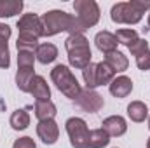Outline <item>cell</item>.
Returning <instances> with one entry per match:
<instances>
[{
	"instance_id": "obj_7",
	"label": "cell",
	"mask_w": 150,
	"mask_h": 148,
	"mask_svg": "<svg viewBox=\"0 0 150 148\" xmlns=\"http://www.w3.org/2000/svg\"><path fill=\"white\" fill-rule=\"evenodd\" d=\"M110 18L113 23H127V25H136L142 21V14H138L129 2H119L115 4L110 11Z\"/></svg>"
},
{
	"instance_id": "obj_10",
	"label": "cell",
	"mask_w": 150,
	"mask_h": 148,
	"mask_svg": "<svg viewBox=\"0 0 150 148\" xmlns=\"http://www.w3.org/2000/svg\"><path fill=\"white\" fill-rule=\"evenodd\" d=\"M101 125H103L101 129L107 131L108 136H122L127 131V124H126V120L120 115H112V117L105 118Z\"/></svg>"
},
{
	"instance_id": "obj_6",
	"label": "cell",
	"mask_w": 150,
	"mask_h": 148,
	"mask_svg": "<svg viewBox=\"0 0 150 148\" xmlns=\"http://www.w3.org/2000/svg\"><path fill=\"white\" fill-rule=\"evenodd\" d=\"M74 101H75L77 106H80L82 110L87 111V113L100 111L101 108H103V105H105L103 96L98 94V92L93 91V89H84V91H80V94L75 98Z\"/></svg>"
},
{
	"instance_id": "obj_17",
	"label": "cell",
	"mask_w": 150,
	"mask_h": 148,
	"mask_svg": "<svg viewBox=\"0 0 150 148\" xmlns=\"http://www.w3.org/2000/svg\"><path fill=\"white\" fill-rule=\"evenodd\" d=\"M54 115H56V105L51 99L35 103V117L40 122L42 120H51V118H54Z\"/></svg>"
},
{
	"instance_id": "obj_29",
	"label": "cell",
	"mask_w": 150,
	"mask_h": 148,
	"mask_svg": "<svg viewBox=\"0 0 150 148\" xmlns=\"http://www.w3.org/2000/svg\"><path fill=\"white\" fill-rule=\"evenodd\" d=\"M129 5L142 16L145 11H150V0H147V2L145 0H129Z\"/></svg>"
},
{
	"instance_id": "obj_32",
	"label": "cell",
	"mask_w": 150,
	"mask_h": 148,
	"mask_svg": "<svg viewBox=\"0 0 150 148\" xmlns=\"http://www.w3.org/2000/svg\"><path fill=\"white\" fill-rule=\"evenodd\" d=\"M147 148H150V138H149V141H147Z\"/></svg>"
},
{
	"instance_id": "obj_33",
	"label": "cell",
	"mask_w": 150,
	"mask_h": 148,
	"mask_svg": "<svg viewBox=\"0 0 150 148\" xmlns=\"http://www.w3.org/2000/svg\"><path fill=\"white\" fill-rule=\"evenodd\" d=\"M149 28H150V14H149Z\"/></svg>"
},
{
	"instance_id": "obj_2",
	"label": "cell",
	"mask_w": 150,
	"mask_h": 148,
	"mask_svg": "<svg viewBox=\"0 0 150 148\" xmlns=\"http://www.w3.org/2000/svg\"><path fill=\"white\" fill-rule=\"evenodd\" d=\"M74 9L77 12L74 35L75 33L82 35L86 30H89L91 26H94L100 21V7L94 0H75Z\"/></svg>"
},
{
	"instance_id": "obj_23",
	"label": "cell",
	"mask_w": 150,
	"mask_h": 148,
	"mask_svg": "<svg viewBox=\"0 0 150 148\" xmlns=\"http://www.w3.org/2000/svg\"><path fill=\"white\" fill-rule=\"evenodd\" d=\"M108 141H110V136L101 127L100 129H93L89 132V147L91 148H103L108 145Z\"/></svg>"
},
{
	"instance_id": "obj_15",
	"label": "cell",
	"mask_w": 150,
	"mask_h": 148,
	"mask_svg": "<svg viewBox=\"0 0 150 148\" xmlns=\"http://www.w3.org/2000/svg\"><path fill=\"white\" fill-rule=\"evenodd\" d=\"M94 42H96V47L101 51V52H105V54H108V52H113L115 49H117V38L113 33L110 32H100L96 37H94Z\"/></svg>"
},
{
	"instance_id": "obj_8",
	"label": "cell",
	"mask_w": 150,
	"mask_h": 148,
	"mask_svg": "<svg viewBox=\"0 0 150 148\" xmlns=\"http://www.w3.org/2000/svg\"><path fill=\"white\" fill-rule=\"evenodd\" d=\"M18 30L23 35H32V37H44V25L42 19L37 14L30 12V14H23L18 21Z\"/></svg>"
},
{
	"instance_id": "obj_21",
	"label": "cell",
	"mask_w": 150,
	"mask_h": 148,
	"mask_svg": "<svg viewBox=\"0 0 150 148\" xmlns=\"http://www.w3.org/2000/svg\"><path fill=\"white\" fill-rule=\"evenodd\" d=\"M113 78H115V73H113V70L105 63V61L96 63V82H98V85L110 84Z\"/></svg>"
},
{
	"instance_id": "obj_20",
	"label": "cell",
	"mask_w": 150,
	"mask_h": 148,
	"mask_svg": "<svg viewBox=\"0 0 150 148\" xmlns=\"http://www.w3.org/2000/svg\"><path fill=\"white\" fill-rule=\"evenodd\" d=\"M23 11L21 0H0V18H12Z\"/></svg>"
},
{
	"instance_id": "obj_25",
	"label": "cell",
	"mask_w": 150,
	"mask_h": 148,
	"mask_svg": "<svg viewBox=\"0 0 150 148\" xmlns=\"http://www.w3.org/2000/svg\"><path fill=\"white\" fill-rule=\"evenodd\" d=\"M82 75H84V82H86L87 89L98 87V82H96V63H91L89 66H86L82 70Z\"/></svg>"
},
{
	"instance_id": "obj_22",
	"label": "cell",
	"mask_w": 150,
	"mask_h": 148,
	"mask_svg": "<svg viewBox=\"0 0 150 148\" xmlns=\"http://www.w3.org/2000/svg\"><path fill=\"white\" fill-rule=\"evenodd\" d=\"M30 125V115L26 110H16L11 115V127L16 131H23Z\"/></svg>"
},
{
	"instance_id": "obj_3",
	"label": "cell",
	"mask_w": 150,
	"mask_h": 148,
	"mask_svg": "<svg viewBox=\"0 0 150 148\" xmlns=\"http://www.w3.org/2000/svg\"><path fill=\"white\" fill-rule=\"evenodd\" d=\"M40 19L44 25V37H52L61 32H68L70 35H74L75 18L65 11H49Z\"/></svg>"
},
{
	"instance_id": "obj_9",
	"label": "cell",
	"mask_w": 150,
	"mask_h": 148,
	"mask_svg": "<svg viewBox=\"0 0 150 148\" xmlns=\"http://www.w3.org/2000/svg\"><path fill=\"white\" fill-rule=\"evenodd\" d=\"M37 134L45 145H52V143L58 141L59 127H58V124L52 118L51 120H42V122H38V125H37Z\"/></svg>"
},
{
	"instance_id": "obj_30",
	"label": "cell",
	"mask_w": 150,
	"mask_h": 148,
	"mask_svg": "<svg viewBox=\"0 0 150 148\" xmlns=\"http://www.w3.org/2000/svg\"><path fill=\"white\" fill-rule=\"evenodd\" d=\"M136 65H138V68L143 70V72L150 70V49L145 52V54H142V56L136 58Z\"/></svg>"
},
{
	"instance_id": "obj_26",
	"label": "cell",
	"mask_w": 150,
	"mask_h": 148,
	"mask_svg": "<svg viewBox=\"0 0 150 148\" xmlns=\"http://www.w3.org/2000/svg\"><path fill=\"white\" fill-rule=\"evenodd\" d=\"M115 38H117V42H119V44H122V45H127V47H129L134 40H138V33H136L134 30H117Z\"/></svg>"
},
{
	"instance_id": "obj_24",
	"label": "cell",
	"mask_w": 150,
	"mask_h": 148,
	"mask_svg": "<svg viewBox=\"0 0 150 148\" xmlns=\"http://www.w3.org/2000/svg\"><path fill=\"white\" fill-rule=\"evenodd\" d=\"M16 45H18V51L33 52V51H37V47H38V38L32 37V35H23V33H19Z\"/></svg>"
},
{
	"instance_id": "obj_5",
	"label": "cell",
	"mask_w": 150,
	"mask_h": 148,
	"mask_svg": "<svg viewBox=\"0 0 150 148\" xmlns=\"http://www.w3.org/2000/svg\"><path fill=\"white\" fill-rule=\"evenodd\" d=\"M67 132L70 136V143L74 148H87L89 147V129L87 124L79 118V117H72L67 120Z\"/></svg>"
},
{
	"instance_id": "obj_18",
	"label": "cell",
	"mask_w": 150,
	"mask_h": 148,
	"mask_svg": "<svg viewBox=\"0 0 150 148\" xmlns=\"http://www.w3.org/2000/svg\"><path fill=\"white\" fill-rule=\"evenodd\" d=\"M35 77L33 68H18V73H16V85L19 91L23 92H30V84Z\"/></svg>"
},
{
	"instance_id": "obj_28",
	"label": "cell",
	"mask_w": 150,
	"mask_h": 148,
	"mask_svg": "<svg viewBox=\"0 0 150 148\" xmlns=\"http://www.w3.org/2000/svg\"><path fill=\"white\" fill-rule=\"evenodd\" d=\"M129 51H131V54L133 56H142V54H145L147 51H149V42L145 40V38H138V40H134L129 47H127Z\"/></svg>"
},
{
	"instance_id": "obj_12",
	"label": "cell",
	"mask_w": 150,
	"mask_h": 148,
	"mask_svg": "<svg viewBox=\"0 0 150 148\" xmlns=\"http://www.w3.org/2000/svg\"><path fill=\"white\" fill-rule=\"evenodd\" d=\"M9 37H11V26L0 23V68H9V65H11L9 45H7Z\"/></svg>"
},
{
	"instance_id": "obj_31",
	"label": "cell",
	"mask_w": 150,
	"mask_h": 148,
	"mask_svg": "<svg viewBox=\"0 0 150 148\" xmlns=\"http://www.w3.org/2000/svg\"><path fill=\"white\" fill-rule=\"evenodd\" d=\"M12 148H37V145H35V141H33L32 138L25 136V138L16 140V141H14V147H12Z\"/></svg>"
},
{
	"instance_id": "obj_27",
	"label": "cell",
	"mask_w": 150,
	"mask_h": 148,
	"mask_svg": "<svg viewBox=\"0 0 150 148\" xmlns=\"http://www.w3.org/2000/svg\"><path fill=\"white\" fill-rule=\"evenodd\" d=\"M33 61H35L33 52L19 51V54H18V68H33Z\"/></svg>"
},
{
	"instance_id": "obj_34",
	"label": "cell",
	"mask_w": 150,
	"mask_h": 148,
	"mask_svg": "<svg viewBox=\"0 0 150 148\" xmlns=\"http://www.w3.org/2000/svg\"><path fill=\"white\" fill-rule=\"evenodd\" d=\"M149 129H150V118H149Z\"/></svg>"
},
{
	"instance_id": "obj_1",
	"label": "cell",
	"mask_w": 150,
	"mask_h": 148,
	"mask_svg": "<svg viewBox=\"0 0 150 148\" xmlns=\"http://www.w3.org/2000/svg\"><path fill=\"white\" fill-rule=\"evenodd\" d=\"M65 47L68 52V61L74 68L84 70L86 66L91 65V49H89V40L84 35H70L65 40Z\"/></svg>"
},
{
	"instance_id": "obj_16",
	"label": "cell",
	"mask_w": 150,
	"mask_h": 148,
	"mask_svg": "<svg viewBox=\"0 0 150 148\" xmlns=\"http://www.w3.org/2000/svg\"><path fill=\"white\" fill-rule=\"evenodd\" d=\"M35 56H37V59L42 65H49L58 58V49L52 44H38Z\"/></svg>"
},
{
	"instance_id": "obj_19",
	"label": "cell",
	"mask_w": 150,
	"mask_h": 148,
	"mask_svg": "<svg viewBox=\"0 0 150 148\" xmlns=\"http://www.w3.org/2000/svg\"><path fill=\"white\" fill-rule=\"evenodd\" d=\"M127 115L133 122H143L149 117V108L143 101H133L127 106Z\"/></svg>"
},
{
	"instance_id": "obj_11",
	"label": "cell",
	"mask_w": 150,
	"mask_h": 148,
	"mask_svg": "<svg viewBox=\"0 0 150 148\" xmlns=\"http://www.w3.org/2000/svg\"><path fill=\"white\" fill-rule=\"evenodd\" d=\"M131 91H133V82L126 75L115 77L110 82V92L115 98H126L127 94H131Z\"/></svg>"
},
{
	"instance_id": "obj_4",
	"label": "cell",
	"mask_w": 150,
	"mask_h": 148,
	"mask_svg": "<svg viewBox=\"0 0 150 148\" xmlns=\"http://www.w3.org/2000/svg\"><path fill=\"white\" fill-rule=\"evenodd\" d=\"M51 78L56 84V87L70 99H75L80 94V84L77 82V78L74 77V73L68 70V66L65 65H56L51 70Z\"/></svg>"
},
{
	"instance_id": "obj_13",
	"label": "cell",
	"mask_w": 150,
	"mask_h": 148,
	"mask_svg": "<svg viewBox=\"0 0 150 148\" xmlns=\"http://www.w3.org/2000/svg\"><path fill=\"white\" fill-rule=\"evenodd\" d=\"M30 92L33 94V98L37 101H47L51 98V89H49L45 78L40 77V75H35L33 77V80L30 84Z\"/></svg>"
},
{
	"instance_id": "obj_14",
	"label": "cell",
	"mask_w": 150,
	"mask_h": 148,
	"mask_svg": "<svg viewBox=\"0 0 150 148\" xmlns=\"http://www.w3.org/2000/svg\"><path fill=\"white\" fill-rule=\"evenodd\" d=\"M105 63H107V65L113 70V73L126 72V70H127V66H129L127 58H126L122 52H119V51H113V52L105 54Z\"/></svg>"
}]
</instances>
